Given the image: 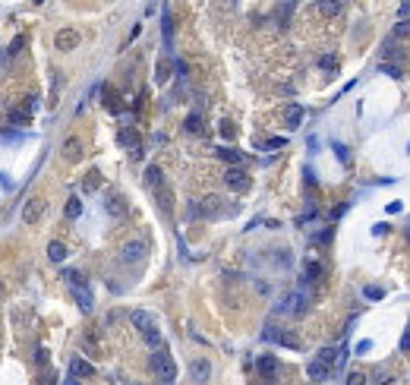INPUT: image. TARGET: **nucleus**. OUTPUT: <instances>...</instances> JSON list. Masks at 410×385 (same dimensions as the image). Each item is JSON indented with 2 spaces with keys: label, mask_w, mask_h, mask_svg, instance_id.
Masks as SVG:
<instances>
[{
  "label": "nucleus",
  "mask_w": 410,
  "mask_h": 385,
  "mask_svg": "<svg viewBox=\"0 0 410 385\" xmlns=\"http://www.w3.org/2000/svg\"><path fill=\"white\" fill-rule=\"evenodd\" d=\"M328 372H332V366H328V363H322L319 357H315L312 363H309V379H312V382H322V379H328Z\"/></svg>",
  "instance_id": "ddd939ff"
},
{
  "label": "nucleus",
  "mask_w": 410,
  "mask_h": 385,
  "mask_svg": "<svg viewBox=\"0 0 410 385\" xmlns=\"http://www.w3.org/2000/svg\"><path fill=\"white\" fill-rule=\"evenodd\" d=\"M221 136H224V139H233V126L224 120V123H221Z\"/></svg>",
  "instance_id": "4c0bfd02"
},
{
  "label": "nucleus",
  "mask_w": 410,
  "mask_h": 385,
  "mask_svg": "<svg viewBox=\"0 0 410 385\" xmlns=\"http://www.w3.org/2000/svg\"><path fill=\"white\" fill-rule=\"evenodd\" d=\"M369 347H372V341H369V338H363V341L357 344V354H369Z\"/></svg>",
  "instance_id": "c9c22d12"
},
{
  "label": "nucleus",
  "mask_w": 410,
  "mask_h": 385,
  "mask_svg": "<svg viewBox=\"0 0 410 385\" xmlns=\"http://www.w3.org/2000/svg\"><path fill=\"white\" fill-rule=\"evenodd\" d=\"M319 275H322V265L319 262H306V268H303V284L319 281Z\"/></svg>",
  "instance_id": "a211bd4d"
},
{
  "label": "nucleus",
  "mask_w": 410,
  "mask_h": 385,
  "mask_svg": "<svg viewBox=\"0 0 410 385\" xmlns=\"http://www.w3.org/2000/svg\"><path fill=\"white\" fill-rule=\"evenodd\" d=\"M284 123H287V130H297V126L303 123V108H300V104H287V111H284Z\"/></svg>",
  "instance_id": "1a4fd4ad"
},
{
  "label": "nucleus",
  "mask_w": 410,
  "mask_h": 385,
  "mask_svg": "<svg viewBox=\"0 0 410 385\" xmlns=\"http://www.w3.org/2000/svg\"><path fill=\"white\" fill-rule=\"evenodd\" d=\"M82 215V202L79 199H69L66 202V218H79Z\"/></svg>",
  "instance_id": "c85d7f7f"
},
{
  "label": "nucleus",
  "mask_w": 410,
  "mask_h": 385,
  "mask_svg": "<svg viewBox=\"0 0 410 385\" xmlns=\"http://www.w3.org/2000/svg\"><path fill=\"white\" fill-rule=\"evenodd\" d=\"M382 73H385V76H391V79H401V69L391 66V63H382Z\"/></svg>",
  "instance_id": "72a5a7b5"
},
{
  "label": "nucleus",
  "mask_w": 410,
  "mask_h": 385,
  "mask_svg": "<svg viewBox=\"0 0 410 385\" xmlns=\"http://www.w3.org/2000/svg\"><path fill=\"white\" fill-rule=\"evenodd\" d=\"M145 183L151 186V190H161L164 177H161V168H158V165H148V168H145Z\"/></svg>",
  "instance_id": "4468645a"
},
{
  "label": "nucleus",
  "mask_w": 410,
  "mask_h": 385,
  "mask_svg": "<svg viewBox=\"0 0 410 385\" xmlns=\"http://www.w3.org/2000/svg\"><path fill=\"white\" fill-rule=\"evenodd\" d=\"M224 183L230 186L233 193H246V190H250V177H246V171H240V168H230L224 174Z\"/></svg>",
  "instance_id": "20e7f679"
},
{
  "label": "nucleus",
  "mask_w": 410,
  "mask_h": 385,
  "mask_svg": "<svg viewBox=\"0 0 410 385\" xmlns=\"http://www.w3.org/2000/svg\"><path fill=\"white\" fill-rule=\"evenodd\" d=\"M22 44H26V38H16V41H13V44H10V48H7V51H10V54H19V51H22Z\"/></svg>",
  "instance_id": "e433bc0d"
},
{
  "label": "nucleus",
  "mask_w": 410,
  "mask_h": 385,
  "mask_svg": "<svg viewBox=\"0 0 410 385\" xmlns=\"http://www.w3.org/2000/svg\"><path fill=\"white\" fill-rule=\"evenodd\" d=\"M142 259H145V243H142V240H130V243L120 250V262H123V265H139Z\"/></svg>",
  "instance_id": "f03ea898"
},
{
  "label": "nucleus",
  "mask_w": 410,
  "mask_h": 385,
  "mask_svg": "<svg viewBox=\"0 0 410 385\" xmlns=\"http://www.w3.org/2000/svg\"><path fill=\"white\" fill-rule=\"evenodd\" d=\"M148 366H151V372H155V376H158V379H161L164 385L177 379V366H174L171 354H168V351H161V347H158V351H155V354L148 357Z\"/></svg>",
  "instance_id": "f257e3e1"
},
{
  "label": "nucleus",
  "mask_w": 410,
  "mask_h": 385,
  "mask_svg": "<svg viewBox=\"0 0 410 385\" xmlns=\"http://www.w3.org/2000/svg\"><path fill=\"white\" fill-rule=\"evenodd\" d=\"M190 376H193V382H208V376H212V363H208L205 357L190 360Z\"/></svg>",
  "instance_id": "39448f33"
},
{
  "label": "nucleus",
  "mask_w": 410,
  "mask_h": 385,
  "mask_svg": "<svg viewBox=\"0 0 410 385\" xmlns=\"http://www.w3.org/2000/svg\"><path fill=\"white\" fill-rule=\"evenodd\" d=\"M35 360L44 366V363H48V351H44V347H38V351H35Z\"/></svg>",
  "instance_id": "58836bf2"
},
{
  "label": "nucleus",
  "mask_w": 410,
  "mask_h": 385,
  "mask_svg": "<svg viewBox=\"0 0 410 385\" xmlns=\"http://www.w3.org/2000/svg\"><path fill=\"white\" fill-rule=\"evenodd\" d=\"M10 120H13L16 126H29L32 123V114L26 108H13V111H10Z\"/></svg>",
  "instance_id": "6ab92c4d"
},
{
  "label": "nucleus",
  "mask_w": 410,
  "mask_h": 385,
  "mask_svg": "<svg viewBox=\"0 0 410 385\" xmlns=\"http://www.w3.org/2000/svg\"><path fill=\"white\" fill-rule=\"evenodd\" d=\"M41 212H44V205H41V202H35V199H32V202L26 205V212H22V221H26V224H32V221H35V218H38Z\"/></svg>",
  "instance_id": "412c9836"
},
{
  "label": "nucleus",
  "mask_w": 410,
  "mask_h": 385,
  "mask_svg": "<svg viewBox=\"0 0 410 385\" xmlns=\"http://www.w3.org/2000/svg\"><path fill=\"white\" fill-rule=\"evenodd\" d=\"M130 322H133V325H136V329L142 332V335H145V332H151V329H155V319H151L148 313H142V310H136L133 316H130Z\"/></svg>",
  "instance_id": "9d476101"
},
{
  "label": "nucleus",
  "mask_w": 410,
  "mask_h": 385,
  "mask_svg": "<svg viewBox=\"0 0 410 385\" xmlns=\"http://www.w3.org/2000/svg\"><path fill=\"white\" fill-rule=\"evenodd\" d=\"M183 126H186V133H196V136H199V133L205 130V126H202V117H199V114H190V117H186V123H183Z\"/></svg>",
  "instance_id": "5701e85b"
},
{
  "label": "nucleus",
  "mask_w": 410,
  "mask_h": 385,
  "mask_svg": "<svg viewBox=\"0 0 410 385\" xmlns=\"http://www.w3.org/2000/svg\"><path fill=\"white\" fill-rule=\"evenodd\" d=\"M22 108H26V111L32 114L35 108H38V98H35V95H26V101H22Z\"/></svg>",
  "instance_id": "f704fd0d"
},
{
  "label": "nucleus",
  "mask_w": 410,
  "mask_h": 385,
  "mask_svg": "<svg viewBox=\"0 0 410 385\" xmlns=\"http://www.w3.org/2000/svg\"><path fill=\"white\" fill-rule=\"evenodd\" d=\"M256 369H259L262 376H268V379H272L275 372H278V360H275V357H259V363H256Z\"/></svg>",
  "instance_id": "2eb2a0df"
},
{
  "label": "nucleus",
  "mask_w": 410,
  "mask_h": 385,
  "mask_svg": "<svg viewBox=\"0 0 410 385\" xmlns=\"http://www.w3.org/2000/svg\"><path fill=\"white\" fill-rule=\"evenodd\" d=\"M319 13L322 16H341L344 13V4H319Z\"/></svg>",
  "instance_id": "b1692460"
},
{
  "label": "nucleus",
  "mask_w": 410,
  "mask_h": 385,
  "mask_svg": "<svg viewBox=\"0 0 410 385\" xmlns=\"http://www.w3.org/2000/svg\"><path fill=\"white\" fill-rule=\"evenodd\" d=\"M401 347H404V351H407V354H410V332H407V335H404V338H401Z\"/></svg>",
  "instance_id": "a19ab883"
},
{
  "label": "nucleus",
  "mask_w": 410,
  "mask_h": 385,
  "mask_svg": "<svg viewBox=\"0 0 410 385\" xmlns=\"http://www.w3.org/2000/svg\"><path fill=\"white\" fill-rule=\"evenodd\" d=\"M281 145H284V139H281V136H275V139H268V142H265V148H281Z\"/></svg>",
  "instance_id": "ea45409f"
},
{
  "label": "nucleus",
  "mask_w": 410,
  "mask_h": 385,
  "mask_svg": "<svg viewBox=\"0 0 410 385\" xmlns=\"http://www.w3.org/2000/svg\"><path fill=\"white\" fill-rule=\"evenodd\" d=\"M0 294H4V284H0Z\"/></svg>",
  "instance_id": "37998d69"
},
{
  "label": "nucleus",
  "mask_w": 410,
  "mask_h": 385,
  "mask_svg": "<svg viewBox=\"0 0 410 385\" xmlns=\"http://www.w3.org/2000/svg\"><path fill=\"white\" fill-rule=\"evenodd\" d=\"M332 148H335V155H338V161H341V165H350V151H347V145H341V142H335Z\"/></svg>",
  "instance_id": "cd10ccee"
},
{
  "label": "nucleus",
  "mask_w": 410,
  "mask_h": 385,
  "mask_svg": "<svg viewBox=\"0 0 410 385\" xmlns=\"http://www.w3.org/2000/svg\"><path fill=\"white\" fill-rule=\"evenodd\" d=\"M63 158L66 161H79L82 158V142H79L76 136H69L66 142H63Z\"/></svg>",
  "instance_id": "9b49d317"
},
{
  "label": "nucleus",
  "mask_w": 410,
  "mask_h": 385,
  "mask_svg": "<svg viewBox=\"0 0 410 385\" xmlns=\"http://www.w3.org/2000/svg\"><path fill=\"white\" fill-rule=\"evenodd\" d=\"M394 38H404V35H410V19H401V22H397V26H394Z\"/></svg>",
  "instance_id": "7c9ffc66"
},
{
  "label": "nucleus",
  "mask_w": 410,
  "mask_h": 385,
  "mask_svg": "<svg viewBox=\"0 0 410 385\" xmlns=\"http://www.w3.org/2000/svg\"><path fill=\"white\" fill-rule=\"evenodd\" d=\"M48 259H51V262H63V259H66V247H63L60 240H54L51 247H48Z\"/></svg>",
  "instance_id": "f3484780"
},
{
  "label": "nucleus",
  "mask_w": 410,
  "mask_h": 385,
  "mask_svg": "<svg viewBox=\"0 0 410 385\" xmlns=\"http://www.w3.org/2000/svg\"><path fill=\"white\" fill-rule=\"evenodd\" d=\"M363 297H366V300H382V297H385V290L369 284V287H363Z\"/></svg>",
  "instance_id": "c756f323"
},
{
  "label": "nucleus",
  "mask_w": 410,
  "mask_h": 385,
  "mask_svg": "<svg viewBox=\"0 0 410 385\" xmlns=\"http://www.w3.org/2000/svg\"><path fill=\"white\" fill-rule=\"evenodd\" d=\"M290 13H294V4H281V7H278V16H281V26H287V19H290Z\"/></svg>",
  "instance_id": "2f4dec72"
},
{
  "label": "nucleus",
  "mask_w": 410,
  "mask_h": 385,
  "mask_svg": "<svg viewBox=\"0 0 410 385\" xmlns=\"http://www.w3.org/2000/svg\"><path fill=\"white\" fill-rule=\"evenodd\" d=\"M319 360H322V363H328V366H335V360H338V347H322Z\"/></svg>",
  "instance_id": "bb28decb"
},
{
  "label": "nucleus",
  "mask_w": 410,
  "mask_h": 385,
  "mask_svg": "<svg viewBox=\"0 0 410 385\" xmlns=\"http://www.w3.org/2000/svg\"><path fill=\"white\" fill-rule=\"evenodd\" d=\"M278 344H284V347H300V338L290 335V332H281V335H278Z\"/></svg>",
  "instance_id": "a878e982"
},
{
  "label": "nucleus",
  "mask_w": 410,
  "mask_h": 385,
  "mask_svg": "<svg viewBox=\"0 0 410 385\" xmlns=\"http://www.w3.org/2000/svg\"><path fill=\"white\" fill-rule=\"evenodd\" d=\"M155 79H158V83H168V79H171V63H168V60H161V63H158Z\"/></svg>",
  "instance_id": "393cba45"
},
{
  "label": "nucleus",
  "mask_w": 410,
  "mask_h": 385,
  "mask_svg": "<svg viewBox=\"0 0 410 385\" xmlns=\"http://www.w3.org/2000/svg\"><path fill=\"white\" fill-rule=\"evenodd\" d=\"M69 372H73L76 379H86V376H92L95 369H92V363H89V360H82V357H73V363H69Z\"/></svg>",
  "instance_id": "f8f14e48"
},
{
  "label": "nucleus",
  "mask_w": 410,
  "mask_h": 385,
  "mask_svg": "<svg viewBox=\"0 0 410 385\" xmlns=\"http://www.w3.org/2000/svg\"><path fill=\"white\" fill-rule=\"evenodd\" d=\"M63 278H66L69 287H86V278H82V272H76V268H66Z\"/></svg>",
  "instance_id": "4be33fe9"
},
{
  "label": "nucleus",
  "mask_w": 410,
  "mask_h": 385,
  "mask_svg": "<svg viewBox=\"0 0 410 385\" xmlns=\"http://www.w3.org/2000/svg\"><path fill=\"white\" fill-rule=\"evenodd\" d=\"M54 41H57V48H60V51H73V48H79V32H73V29H60Z\"/></svg>",
  "instance_id": "423d86ee"
},
{
  "label": "nucleus",
  "mask_w": 410,
  "mask_h": 385,
  "mask_svg": "<svg viewBox=\"0 0 410 385\" xmlns=\"http://www.w3.org/2000/svg\"><path fill=\"white\" fill-rule=\"evenodd\" d=\"M104 208H108L111 218H126V202H123V196H108Z\"/></svg>",
  "instance_id": "6e6552de"
},
{
  "label": "nucleus",
  "mask_w": 410,
  "mask_h": 385,
  "mask_svg": "<svg viewBox=\"0 0 410 385\" xmlns=\"http://www.w3.org/2000/svg\"><path fill=\"white\" fill-rule=\"evenodd\" d=\"M218 212H221V199H218V196H205L202 202L193 205V215L196 218H215Z\"/></svg>",
  "instance_id": "7ed1b4c3"
},
{
  "label": "nucleus",
  "mask_w": 410,
  "mask_h": 385,
  "mask_svg": "<svg viewBox=\"0 0 410 385\" xmlns=\"http://www.w3.org/2000/svg\"><path fill=\"white\" fill-rule=\"evenodd\" d=\"M319 66L322 69H338V60H335L332 54H325V57H319Z\"/></svg>",
  "instance_id": "473e14b6"
},
{
  "label": "nucleus",
  "mask_w": 410,
  "mask_h": 385,
  "mask_svg": "<svg viewBox=\"0 0 410 385\" xmlns=\"http://www.w3.org/2000/svg\"><path fill=\"white\" fill-rule=\"evenodd\" d=\"M117 142H120V145H126V148H133L136 155H139V145H142V139H139V133H136V130L123 126V130H120V136H117Z\"/></svg>",
  "instance_id": "0eeeda50"
},
{
  "label": "nucleus",
  "mask_w": 410,
  "mask_h": 385,
  "mask_svg": "<svg viewBox=\"0 0 410 385\" xmlns=\"http://www.w3.org/2000/svg\"><path fill=\"white\" fill-rule=\"evenodd\" d=\"M218 158H224L227 165H243V151H237V148H218Z\"/></svg>",
  "instance_id": "dca6fc26"
},
{
  "label": "nucleus",
  "mask_w": 410,
  "mask_h": 385,
  "mask_svg": "<svg viewBox=\"0 0 410 385\" xmlns=\"http://www.w3.org/2000/svg\"><path fill=\"white\" fill-rule=\"evenodd\" d=\"M73 297H76V303H79V310H92V294H89V290L86 287H73Z\"/></svg>",
  "instance_id": "aec40b11"
},
{
  "label": "nucleus",
  "mask_w": 410,
  "mask_h": 385,
  "mask_svg": "<svg viewBox=\"0 0 410 385\" xmlns=\"http://www.w3.org/2000/svg\"><path fill=\"white\" fill-rule=\"evenodd\" d=\"M63 385H79V382H76V379H66V382H63Z\"/></svg>",
  "instance_id": "79ce46f5"
}]
</instances>
